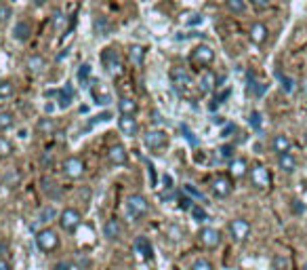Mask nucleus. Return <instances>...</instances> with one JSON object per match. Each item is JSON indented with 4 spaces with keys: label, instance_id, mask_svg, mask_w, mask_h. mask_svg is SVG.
Wrapping results in <instances>:
<instances>
[{
    "label": "nucleus",
    "instance_id": "e433bc0d",
    "mask_svg": "<svg viewBox=\"0 0 307 270\" xmlns=\"http://www.w3.org/2000/svg\"><path fill=\"white\" fill-rule=\"evenodd\" d=\"M227 9L232 11V13H244L246 3L244 0H227Z\"/></svg>",
    "mask_w": 307,
    "mask_h": 270
},
{
    "label": "nucleus",
    "instance_id": "cd10ccee",
    "mask_svg": "<svg viewBox=\"0 0 307 270\" xmlns=\"http://www.w3.org/2000/svg\"><path fill=\"white\" fill-rule=\"evenodd\" d=\"M26 66H28L30 72H34V74L42 72V70L46 68V64H44V57H40V55H32V57H28Z\"/></svg>",
    "mask_w": 307,
    "mask_h": 270
},
{
    "label": "nucleus",
    "instance_id": "3c124183",
    "mask_svg": "<svg viewBox=\"0 0 307 270\" xmlns=\"http://www.w3.org/2000/svg\"><path fill=\"white\" fill-rule=\"evenodd\" d=\"M253 5H255V9L263 11V9H267V7H269V0H253Z\"/></svg>",
    "mask_w": 307,
    "mask_h": 270
},
{
    "label": "nucleus",
    "instance_id": "ea45409f",
    "mask_svg": "<svg viewBox=\"0 0 307 270\" xmlns=\"http://www.w3.org/2000/svg\"><path fill=\"white\" fill-rule=\"evenodd\" d=\"M167 237H169L171 241L177 243V241H181V239H183V230H181L179 226H169V228H167Z\"/></svg>",
    "mask_w": 307,
    "mask_h": 270
},
{
    "label": "nucleus",
    "instance_id": "c9c22d12",
    "mask_svg": "<svg viewBox=\"0 0 307 270\" xmlns=\"http://www.w3.org/2000/svg\"><path fill=\"white\" fill-rule=\"evenodd\" d=\"M190 213H192V218H194L196 222H206V220H208V213L204 211V207H200V205H194Z\"/></svg>",
    "mask_w": 307,
    "mask_h": 270
},
{
    "label": "nucleus",
    "instance_id": "aec40b11",
    "mask_svg": "<svg viewBox=\"0 0 307 270\" xmlns=\"http://www.w3.org/2000/svg\"><path fill=\"white\" fill-rule=\"evenodd\" d=\"M246 173H249V163H246L244 158H234V160H229V175H232L234 180L244 178Z\"/></svg>",
    "mask_w": 307,
    "mask_h": 270
},
{
    "label": "nucleus",
    "instance_id": "2eb2a0df",
    "mask_svg": "<svg viewBox=\"0 0 307 270\" xmlns=\"http://www.w3.org/2000/svg\"><path fill=\"white\" fill-rule=\"evenodd\" d=\"M46 97H59V108H67L69 103L74 101V89L72 87H65V89H59V91H46L44 93Z\"/></svg>",
    "mask_w": 307,
    "mask_h": 270
},
{
    "label": "nucleus",
    "instance_id": "4d7b16f0",
    "mask_svg": "<svg viewBox=\"0 0 307 270\" xmlns=\"http://www.w3.org/2000/svg\"><path fill=\"white\" fill-rule=\"evenodd\" d=\"M32 3L36 5V7H42V5H46V0H32Z\"/></svg>",
    "mask_w": 307,
    "mask_h": 270
},
{
    "label": "nucleus",
    "instance_id": "72a5a7b5",
    "mask_svg": "<svg viewBox=\"0 0 307 270\" xmlns=\"http://www.w3.org/2000/svg\"><path fill=\"white\" fill-rule=\"evenodd\" d=\"M78 80H80V85H89V80H91V66L89 64H82L78 68Z\"/></svg>",
    "mask_w": 307,
    "mask_h": 270
},
{
    "label": "nucleus",
    "instance_id": "2f4dec72",
    "mask_svg": "<svg viewBox=\"0 0 307 270\" xmlns=\"http://www.w3.org/2000/svg\"><path fill=\"white\" fill-rule=\"evenodd\" d=\"M11 95H15V85L11 80H0V99H7Z\"/></svg>",
    "mask_w": 307,
    "mask_h": 270
},
{
    "label": "nucleus",
    "instance_id": "f704fd0d",
    "mask_svg": "<svg viewBox=\"0 0 307 270\" xmlns=\"http://www.w3.org/2000/svg\"><path fill=\"white\" fill-rule=\"evenodd\" d=\"M288 266H290V262L284 255H276L274 260H271V268L274 270H288Z\"/></svg>",
    "mask_w": 307,
    "mask_h": 270
},
{
    "label": "nucleus",
    "instance_id": "473e14b6",
    "mask_svg": "<svg viewBox=\"0 0 307 270\" xmlns=\"http://www.w3.org/2000/svg\"><path fill=\"white\" fill-rule=\"evenodd\" d=\"M249 91L253 93V95H263V93H265V87L261 85V83H259V80H255V76L253 74H249Z\"/></svg>",
    "mask_w": 307,
    "mask_h": 270
},
{
    "label": "nucleus",
    "instance_id": "39448f33",
    "mask_svg": "<svg viewBox=\"0 0 307 270\" xmlns=\"http://www.w3.org/2000/svg\"><path fill=\"white\" fill-rule=\"evenodd\" d=\"M229 237L236 241V243H244L246 239L251 237V222L249 220H244V218H236L229 222Z\"/></svg>",
    "mask_w": 307,
    "mask_h": 270
},
{
    "label": "nucleus",
    "instance_id": "7c9ffc66",
    "mask_svg": "<svg viewBox=\"0 0 307 270\" xmlns=\"http://www.w3.org/2000/svg\"><path fill=\"white\" fill-rule=\"evenodd\" d=\"M15 125V114L13 112H0V131H9Z\"/></svg>",
    "mask_w": 307,
    "mask_h": 270
},
{
    "label": "nucleus",
    "instance_id": "6ab92c4d",
    "mask_svg": "<svg viewBox=\"0 0 307 270\" xmlns=\"http://www.w3.org/2000/svg\"><path fill=\"white\" fill-rule=\"evenodd\" d=\"M171 80H173V85H175L177 89L190 87V85H192V76L187 74L183 68H173V70H171Z\"/></svg>",
    "mask_w": 307,
    "mask_h": 270
},
{
    "label": "nucleus",
    "instance_id": "5fc2aeb1",
    "mask_svg": "<svg viewBox=\"0 0 307 270\" xmlns=\"http://www.w3.org/2000/svg\"><path fill=\"white\" fill-rule=\"evenodd\" d=\"M53 270H72V266H69L67 262H59V264H57Z\"/></svg>",
    "mask_w": 307,
    "mask_h": 270
},
{
    "label": "nucleus",
    "instance_id": "c85d7f7f",
    "mask_svg": "<svg viewBox=\"0 0 307 270\" xmlns=\"http://www.w3.org/2000/svg\"><path fill=\"white\" fill-rule=\"evenodd\" d=\"M128 57H131L133 66H141L143 64V57H145V49L141 44H133L131 46V53H128Z\"/></svg>",
    "mask_w": 307,
    "mask_h": 270
},
{
    "label": "nucleus",
    "instance_id": "9b49d317",
    "mask_svg": "<svg viewBox=\"0 0 307 270\" xmlns=\"http://www.w3.org/2000/svg\"><path fill=\"white\" fill-rule=\"evenodd\" d=\"M249 38H251V42L257 44V46L265 44L267 38H269V30H267V26H265V23H259V21L253 23L251 30H249Z\"/></svg>",
    "mask_w": 307,
    "mask_h": 270
},
{
    "label": "nucleus",
    "instance_id": "37998d69",
    "mask_svg": "<svg viewBox=\"0 0 307 270\" xmlns=\"http://www.w3.org/2000/svg\"><path fill=\"white\" fill-rule=\"evenodd\" d=\"M183 192H187L190 196H194L196 201H204V194L200 192V190H196V188H194L192 184H185V186H183Z\"/></svg>",
    "mask_w": 307,
    "mask_h": 270
},
{
    "label": "nucleus",
    "instance_id": "c756f323",
    "mask_svg": "<svg viewBox=\"0 0 307 270\" xmlns=\"http://www.w3.org/2000/svg\"><path fill=\"white\" fill-rule=\"evenodd\" d=\"M276 76H278L280 85H282V91H284V93H292L294 89H297V83H294V80H292L290 76L282 74V72H276Z\"/></svg>",
    "mask_w": 307,
    "mask_h": 270
},
{
    "label": "nucleus",
    "instance_id": "09e8293b",
    "mask_svg": "<svg viewBox=\"0 0 307 270\" xmlns=\"http://www.w3.org/2000/svg\"><path fill=\"white\" fill-rule=\"evenodd\" d=\"M290 209H292V213L294 215H301L303 211H305V205L301 203V201H292V205H290Z\"/></svg>",
    "mask_w": 307,
    "mask_h": 270
},
{
    "label": "nucleus",
    "instance_id": "ddd939ff",
    "mask_svg": "<svg viewBox=\"0 0 307 270\" xmlns=\"http://www.w3.org/2000/svg\"><path fill=\"white\" fill-rule=\"evenodd\" d=\"M219 78L215 72H210V70H204L202 74H200V80H198V89L200 93H210V91H215L219 85Z\"/></svg>",
    "mask_w": 307,
    "mask_h": 270
},
{
    "label": "nucleus",
    "instance_id": "8fccbe9b",
    "mask_svg": "<svg viewBox=\"0 0 307 270\" xmlns=\"http://www.w3.org/2000/svg\"><path fill=\"white\" fill-rule=\"evenodd\" d=\"M181 129H183V133H185V137H187V139H190V144H192V146H196V144H198V139L194 137V133H192V131H190V129H187V127H181Z\"/></svg>",
    "mask_w": 307,
    "mask_h": 270
},
{
    "label": "nucleus",
    "instance_id": "423d86ee",
    "mask_svg": "<svg viewBox=\"0 0 307 270\" xmlns=\"http://www.w3.org/2000/svg\"><path fill=\"white\" fill-rule=\"evenodd\" d=\"M190 60H192L194 66L206 68V66H210L212 62H215V51H212L208 44H198V46H194Z\"/></svg>",
    "mask_w": 307,
    "mask_h": 270
},
{
    "label": "nucleus",
    "instance_id": "f8f14e48",
    "mask_svg": "<svg viewBox=\"0 0 307 270\" xmlns=\"http://www.w3.org/2000/svg\"><path fill=\"white\" fill-rule=\"evenodd\" d=\"M251 182L255 188H267L271 184V175L263 165H257L255 169H251Z\"/></svg>",
    "mask_w": 307,
    "mask_h": 270
},
{
    "label": "nucleus",
    "instance_id": "6e6552de",
    "mask_svg": "<svg viewBox=\"0 0 307 270\" xmlns=\"http://www.w3.org/2000/svg\"><path fill=\"white\" fill-rule=\"evenodd\" d=\"M143 144L149 150H162L169 144V135L164 131H160V129H149V131L143 135Z\"/></svg>",
    "mask_w": 307,
    "mask_h": 270
},
{
    "label": "nucleus",
    "instance_id": "79ce46f5",
    "mask_svg": "<svg viewBox=\"0 0 307 270\" xmlns=\"http://www.w3.org/2000/svg\"><path fill=\"white\" fill-rule=\"evenodd\" d=\"M93 97H95V103H101V105H105V103L112 101V95H110V93H99L97 89H93Z\"/></svg>",
    "mask_w": 307,
    "mask_h": 270
},
{
    "label": "nucleus",
    "instance_id": "412c9836",
    "mask_svg": "<svg viewBox=\"0 0 307 270\" xmlns=\"http://www.w3.org/2000/svg\"><path fill=\"white\" fill-rule=\"evenodd\" d=\"M278 167L282 173H294L297 171V158H294L290 152H286V154H280L278 156Z\"/></svg>",
    "mask_w": 307,
    "mask_h": 270
},
{
    "label": "nucleus",
    "instance_id": "6e6d98bb",
    "mask_svg": "<svg viewBox=\"0 0 307 270\" xmlns=\"http://www.w3.org/2000/svg\"><path fill=\"white\" fill-rule=\"evenodd\" d=\"M42 163H44V165H46V163L51 165V163H53V156H51V154H42Z\"/></svg>",
    "mask_w": 307,
    "mask_h": 270
},
{
    "label": "nucleus",
    "instance_id": "a211bd4d",
    "mask_svg": "<svg viewBox=\"0 0 307 270\" xmlns=\"http://www.w3.org/2000/svg\"><path fill=\"white\" fill-rule=\"evenodd\" d=\"M290 148H292V142L288 139V135H284V133H278V135H274V139H271V150H274L278 156L290 152Z\"/></svg>",
    "mask_w": 307,
    "mask_h": 270
},
{
    "label": "nucleus",
    "instance_id": "f03ea898",
    "mask_svg": "<svg viewBox=\"0 0 307 270\" xmlns=\"http://www.w3.org/2000/svg\"><path fill=\"white\" fill-rule=\"evenodd\" d=\"M101 64L105 68V72H108L110 76H120L124 72V66H122V60L120 55H118L116 49H112V46H108V49H103L101 53Z\"/></svg>",
    "mask_w": 307,
    "mask_h": 270
},
{
    "label": "nucleus",
    "instance_id": "b1692460",
    "mask_svg": "<svg viewBox=\"0 0 307 270\" xmlns=\"http://www.w3.org/2000/svg\"><path fill=\"white\" fill-rule=\"evenodd\" d=\"M118 110L120 116H135L137 114V101L131 97H120L118 99Z\"/></svg>",
    "mask_w": 307,
    "mask_h": 270
},
{
    "label": "nucleus",
    "instance_id": "4be33fe9",
    "mask_svg": "<svg viewBox=\"0 0 307 270\" xmlns=\"http://www.w3.org/2000/svg\"><path fill=\"white\" fill-rule=\"evenodd\" d=\"M133 247H135V251H137L141 257H143V260H149L151 253H154L151 243H149V239H145V237H137L135 243H133Z\"/></svg>",
    "mask_w": 307,
    "mask_h": 270
},
{
    "label": "nucleus",
    "instance_id": "a18cd8bd",
    "mask_svg": "<svg viewBox=\"0 0 307 270\" xmlns=\"http://www.w3.org/2000/svg\"><path fill=\"white\" fill-rule=\"evenodd\" d=\"M57 213H55V209L53 207H46L42 209V213H40V222H46V220H53Z\"/></svg>",
    "mask_w": 307,
    "mask_h": 270
},
{
    "label": "nucleus",
    "instance_id": "bb28decb",
    "mask_svg": "<svg viewBox=\"0 0 307 270\" xmlns=\"http://www.w3.org/2000/svg\"><path fill=\"white\" fill-rule=\"evenodd\" d=\"M112 30H114V26L110 23L108 17H97L95 19V32L99 34V36H110Z\"/></svg>",
    "mask_w": 307,
    "mask_h": 270
},
{
    "label": "nucleus",
    "instance_id": "dca6fc26",
    "mask_svg": "<svg viewBox=\"0 0 307 270\" xmlns=\"http://www.w3.org/2000/svg\"><path fill=\"white\" fill-rule=\"evenodd\" d=\"M122 224H120V220H108L105 222V226H103V234H105V239H110V241H120L122 239Z\"/></svg>",
    "mask_w": 307,
    "mask_h": 270
},
{
    "label": "nucleus",
    "instance_id": "c03bdc74",
    "mask_svg": "<svg viewBox=\"0 0 307 270\" xmlns=\"http://www.w3.org/2000/svg\"><path fill=\"white\" fill-rule=\"evenodd\" d=\"M249 123H251V127L253 129H257V131H259V129H261V123H263V119H261V112H251V119H249Z\"/></svg>",
    "mask_w": 307,
    "mask_h": 270
},
{
    "label": "nucleus",
    "instance_id": "5701e85b",
    "mask_svg": "<svg viewBox=\"0 0 307 270\" xmlns=\"http://www.w3.org/2000/svg\"><path fill=\"white\" fill-rule=\"evenodd\" d=\"M32 36V26L28 21H17L15 28H13V38L19 42H26Z\"/></svg>",
    "mask_w": 307,
    "mask_h": 270
},
{
    "label": "nucleus",
    "instance_id": "f257e3e1",
    "mask_svg": "<svg viewBox=\"0 0 307 270\" xmlns=\"http://www.w3.org/2000/svg\"><path fill=\"white\" fill-rule=\"evenodd\" d=\"M149 213V203H147V198L143 194H131L126 198V215L139 222V220H143L145 215Z\"/></svg>",
    "mask_w": 307,
    "mask_h": 270
},
{
    "label": "nucleus",
    "instance_id": "9d476101",
    "mask_svg": "<svg viewBox=\"0 0 307 270\" xmlns=\"http://www.w3.org/2000/svg\"><path fill=\"white\" fill-rule=\"evenodd\" d=\"M210 190L217 198H227L232 194V190H234V184H232L229 178H225V175H219V178L212 180Z\"/></svg>",
    "mask_w": 307,
    "mask_h": 270
},
{
    "label": "nucleus",
    "instance_id": "4468645a",
    "mask_svg": "<svg viewBox=\"0 0 307 270\" xmlns=\"http://www.w3.org/2000/svg\"><path fill=\"white\" fill-rule=\"evenodd\" d=\"M108 160L112 163L114 167H122V165H126V163H128V152H126V148L120 146V144L112 146L110 152H108Z\"/></svg>",
    "mask_w": 307,
    "mask_h": 270
},
{
    "label": "nucleus",
    "instance_id": "de8ad7c7",
    "mask_svg": "<svg viewBox=\"0 0 307 270\" xmlns=\"http://www.w3.org/2000/svg\"><path fill=\"white\" fill-rule=\"evenodd\" d=\"M179 207L185 209V211H192V207H194V205H192V198H190V196H181V198H179Z\"/></svg>",
    "mask_w": 307,
    "mask_h": 270
},
{
    "label": "nucleus",
    "instance_id": "13d9d810",
    "mask_svg": "<svg viewBox=\"0 0 307 270\" xmlns=\"http://www.w3.org/2000/svg\"><path fill=\"white\" fill-rule=\"evenodd\" d=\"M305 270H307V264H305Z\"/></svg>",
    "mask_w": 307,
    "mask_h": 270
},
{
    "label": "nucleus",
    "instance_id": "393cba45",
    "mask_svg": "<svg viewBox=\"0 0 307 270\" xmlns=\"http://www.w3.org/2000/svg\"><path fill=\"white\" fill-rule=\"evenodd\" d=\"M36 131H38L40 135H44V137H49V135H53V133L57 131V125H55L53 119H40V121L36 123Z\"/></svg>",
    "mask_w": 307,
    "mask_h": 270
},
{
    "label": "nucleus",
    "instance_id": "864d4df0",
    "mask_svg": "<svg viewBox=\"0 0 307 270\" xmlns=\"http://www.w3.org/2000/svg\"><path fill=\"white\" fill-rule=\"evenodd\" d=\"M0 270H13V268H11V264H9L7 257H0Z\"/></svg>",
    "mask_w": 307,
    "mask_h": 270
},
{
    "label": "nucleus",
    "instance_id": "58836bf2",
    "mask_svg": "<svg viewBox=\"0 0 307 270\" xmlns=\"http://www.w3.org/2000/svg\"><path fill=\"white\" fill-rule=\"evenodd\" d=\"M234 152H236V148H234L232 144H225V146L219 148V156H221L223 160H234Z\"/></svg>",
    "mask_w": 307,
    "mask_h": 270
},
{
    "label": "nucleus",
    "instance_id": "49530a36",
    "mask_svg": "<svg viewBox=\"0 0 307 270\" xmlns=\"http://www.w3.org/2000/svg\"><path fill=\"white\" fill-rule=\"evenodd\" d=\"M11 17H13V13H11V9L7 5H0V21H9Z\"/></svg>",
    "mask_w": 307,
    "mask_h": 270
},
{
    "label": "nucleus",
    "instance_id": "f3484780",
    "mask_svg": "<svg viewBox=\"0 0 307 270\" xmlns=\"http://www.w3.org/2000/svg\"><path fill=\"white\" fill-rule=\"evenodd\" d=\"M118 127H120V131L128 137H135L139 133V123L135 116H120V119H118Z\"/></svg>",
    "mask_w": 307,
    "mask_h": 270
},
{
    "label": "nucleus",
    "instance_id": "a878e982",
    "mask_svg": "<svg viewBox=\"0 0 307 270\" xmlns=\"http://www.w3.org/2000/svg\"><path fill=\"white\" fill-rule=\"evenodd\" d=\"M51 26H53L55 32H63L67 28V17H65L63 11H59V9L55 11L53 17H51Z\"/></svg>",
    "mask_w": 307,
    "mask_h": 270
},
{
    "label": "nucleus",
    "instance_id": "a19ab883",
    "mask_svg": "<svg viewBox=\"0 0 307 270\" xmlns=\"http://www.w3.org/2000/svg\"><path fill=\"white\" fill-rule=\"evenodd\" d=\"M190 270H215V266H212L208 260H204V257H200V260H196L190 266Z\"/></svg>",
    "mask_w": 307,
    "mask_h": 270
},
{
    "label": "nucleus",
    "instance_id": "1a4fd4ad",
    "mask_svg": "<svg viewBox=\"0 0 307 270\" xmlns=\"http://www.w3.org/2000/svg\"><path fill=\"white\" fill-rule=\"evenodd\" d=\"M198 239H200V243H202L206 249H217L219 245H221V232L217 228L206 226V228H202V230L198 232Z\"/></svg>",
    "mask_w": 307,
    "mask_h": 270
},
{
    "label": "nucleus",
    "instance_id": "4c0bfd02",
    "mask_svg": "<svg viewBox=\"0 0 307 270\" xmlns=\"http://www.w3.org/2000/svg\"><path fill=\"white\" fill-rule=\"evenodd\" d=\"M11 152H13V144H11L9 139L0 137V158H7V156H11Z\"/></svg>",
    "mask_w": 307,
    "mask_h": 270
},
{
    "label": "nucleus",
    "instance_id": "0eeeda50",
    "mask_svg": "<svg viewBox=\"0 0 307 270\" xmlns=\"http://www.w3.org/2000/svg\"><path fill=\"white\" fill-rule=\"evenodd\" d=\"M61 171H63L65 178H69V180H80L82 175H85L87 167H85V160H82V158H78V156H69V158L63 160Z\"/></svg>",
    "mask_w": 307,
    "mask_h": 270
},
{
    "label": "nucleus",
    "instance_id": "20e7f679",
    "mask_svg": "<svg viewBox=\"0 0 307 270\" xmlns=\"http://www.w3.org/2000/svg\"><path fill=\"white\" fill-rule=\"evenodd\" d=\"M36 245H38L40 251H44V253H53V251L59 247V237H57V232L51 230V228H42V230H38V234H36Z\"/></svg>",
    "mask_w": 307,
    "mask_h": 270
},
{
    "label": "nucleus",
    "instance_id": "603ef678",
    "mask_svg": "<svg viewBox=\"0 0 307 270\" xmlns=\"http://www.w3.org/2000/svg\"><path fill=\"white\" fill-rule=\"evenodd\" d=\"M234 131H236V125H227L225 129H223V137H229Z\"/></svg>",
    "mask_w": 307,
    "mask_h": 270
},
{
    "label": "nucleus",
    "instance_id": "7ed1b4c3",
    "mask_svg": "<svg viewBox=\"0 0 307 270\" xmlns=\"http://www.w3.org/2000/svg\"><path fill=\"white\" fill-rule=\"evenodd\" d=\"M57 222H59V228H61L63 232L72 234V232L78 230L80 222H82V215H80V211H78V209L67 207V209H63L61 213H59V220H57Z\"/></svg>",
    "mask_w": 307,
    "mask_h": 270
}]
</instances>
